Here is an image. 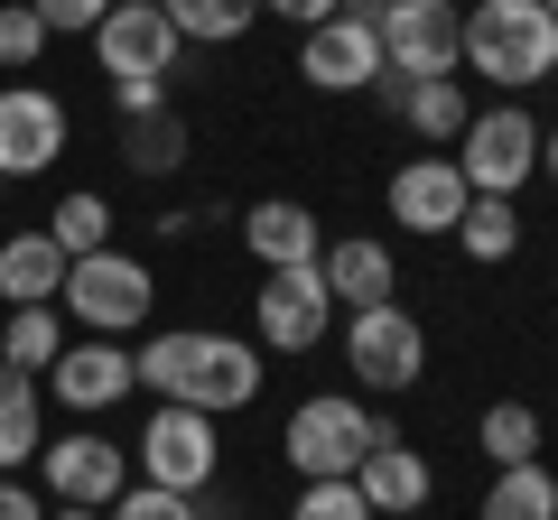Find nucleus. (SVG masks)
I'll use <instances>...</instances> for the list:
<instances>
[{
	"mask_svg": "<svg viewBox=\"0 0 558 520\" xmlns=\"http://www.w3.org/2000/svg\"><path fill=\"white\" fill-rule=\"evenodd\" d=\"M131 381H140V391H159V400H178V409L223 419V409H252V400H260V354H252L242 335L168 325V335H149V344L131 354Z\"/></svg>",
	"mask_w": 558,
	"mask_h": 520,
	"instance_id": "1",
	"label": "nucleus"
},
{
	"mask_svg": "<svg viewBox=\"0 0 558 520\" xmlns=\"http://www.w3.org/2000/svg\"><path fill=\"white\" fill-rule=\"evenodd\" d=\"M465 65H475L484 84H502V94L549 84L558 75V20L539 0H475V10H465Z\"/></svg>",
	"mask_w": 558,
	"mask_h": 520,
	"instance_id": "2",
	"label": "nucleus"
},
{
	"mask_svg": "<svg viewBox=\"0 0 558 520\" xmlns=\"http://www.w3.org/2000/svg\"><path fill=\"white\" fill-rule=\"evenodd\" d=\"M381 437V419L363 400H344V391H317V400L289 409V428H279V456L299 465V483H344L363 465V446Z\"/></svg>",
	"mask_w": 558,
	"mask_h": 520,
	"instance_id": "3",
	"label": "nucleus"
},
{
	"mask_svg": "<svg viewBox=\"0 0 558 520\" xmlns=\"http://www.w3.org/2000/svg\"><path fill=\"white\" fill-rule=\"evenodd\" d=\"M149 298H159V280H149V260L131 251H84L65 260V317L84 325V335H131L140 317H149Z\"/></svg>",
	"mask_w": 558,
	"mask_h": 520,
	"instance_id": "4",
	"label": "nucleus"
},
{
	"mask_svg": "<svg viewBox=\"0 0 558 520\" xmlns=\"http://www.w3.org/2000/svg\"><path fill=\"white\" fill-rule=\"evenodd\" d=\"M381 10H391V0H344L336 20L307 28L299 75L317 84V94H373V75H381Z\"/></svg>",
	"mask_w": 558,
	"mask_h": 520,
	"instance_id": "5",
	"label": "nucleus"
},
{
	"mask_svg": "<svg viewBox=\"0 0 558 520\" xmlns=\"http://www.w3.org/2000/svg\"><path fill=\"white\" fill-rule=\"evenodd\" d=\"M131 456H140V483H159V493H215V419L205 409H178V400H159L149 409V428L131 437Z\"/></svg>",
	"mask_w": 558,
	"mask_h": 520,
	"instance_id": "6",
	"label": "nucleus"
},
{
	"mask_svg": "<svg viewBox=\"0 0 558 520\" xmlns=\"http://www.w3.org/2000/svg\"><path fill=\"white\" fill-rule=\"evenodd\" d=\"M344 362H354L363 391H391V400H400V391L428 372V335H418V317L400 298L354 307V317H344Z\"/></svg>",
	"mask_w": 558,
	"mask_h": 520,
	"instance_id": "7",
	"label": "nucleus"
},
{
	"mask_svg": "<svg viewBox=\"0 0 558 520\" xmlns=\"http://www.w3.org/2000/svg\"><path fill=\"white\" fill-rule=\"evenodd\" d=\"M465 140V196H512L521 177H539V121L521 112V102H494V112H475L457 131Z\"/></svg>",
	"mask_w": 558,
	"mask_h": 520,
	"instance_id": "8",
	"label": "nucleus"
},
{
	"mask_svg": "<svg viewBox=\"0 0 558 520\" xmlns=\"http://www.w3.org/2000/svg\"><path fill=\"white\" fill-rule=\"evenodd\" d=\"M457 65H465L457 0H391L381 10V75H457Z\"/></svg>",
	"mask_w": 558,
	"mask_h": 520,
	"instance_id": "9",
	"label": "nucleus"
},
{
	"mask_svg": "<svg viewBox=\"0 0 558 520\" xmlns=\"http://www.w3.org/2000/svg\"><path fill=\"white\" fill-rule=\"evenodd\" d=\"M252 325L270 354H317L326 325H336V298H326V270L317 260H299V270H270L252 298Z\"/></svg>",
	"mask_w": 558,
	"mask_h": 520,
	"instance_id": "10",
	"label": "nucleus"
},
{
	"mask_svg": "<svg viewBox=\"0 0 558 520\" xmlns=\"http://www.w3.org/2000/svg\"><path fill=\"white\" fill-rule=\"evenodd\" d=\"M57 159H65V102L38 84H0V186L47 177Z\"/></svg>",
	"mask_w": 558,
	"mask_h": 520,
	"instance_id": "11",
	"label": "nucleus"
},
{
	"mask_svg": "<svg viewBox=\"0 0 558 520\" xmlns=\"http://www.w3.org/2000/svg\"><path fill=\"white\" fill-rule=\"evenodd\" d=\"M38 465H47V493L57 502H84V511H112L121 493H131V446H112V437H57V446H38Z\"/></svg>",
	"mask_w": 558,
	"mask_h": 520,
	"instance_id": "12",
	"label": "nucleus"
},
{
	"mask_svg": "<svg viewBox=\"0 0 558 520\" xmlns=\"http://www.w3.org/2000/svg\"><path fill=\"white\" fill-rule=\"evenodd\" d=\"M344 483L363 493V511H373V520H400V511H418V502L438 493V474H428V456H418V446L400 437L391 419H381V437L363 446V465H354Z\"/></svg>",
	"mask_w": 558,
	"mask_h": 520,
	"instance_id": "13",
	"label": "nucleus"
},
{
	"mask_svg": "<svg viewBox=\"0 0 558 520\" xmlns=\"http://www.w3.org/2000/svg\"><path fill=\"white\" fill-rule=\"evenodd\" d=\"M94 57H102V75H112V84H131V75L168 84V75H178V57H186V38L168 28V10H112V20L94 28Z\"/></svg>",
	"mask_w": 558,
	"mask_h": 520,
	"instance_id": "14",
	"label": "nucleus"
},
{
	"mask_svg": "<svg viewBox=\"0 0 558 520\" xmlns=\"http://www.w3.org/2000/svg\"><path fill=\"white\" fill-rule=\"evenodd\" d=\"M47 391H57L65 409H84V419H102L112 400H131L140 381H131V354H121L112 335H84V344H65V354L47 362Z\"/></svg>",
	"mask_w": 558,
	"mask_h": 520,
	"instance_id": "15",
	"label": "nucleus"
},
{
	"mask_svg": "<svg viewBox=\"0 0 558 520\" xmlns=\"http://www.w3.org/2000/svg\"><path fill=\"white\" fill-rule=\"evenodd\" d=\"M391 223H400V233H457V223H465V168L457 159L391 168Z\"/></svg>",
	"mask_w": 558,
	"mask_h": 520,
	"instance_id": "16",
	"label": "nucleus"
},
{
	"mask_svg": "<svg viewBox=\"0 0 558 520\" xmlns=\"http://www.w3.org/2000/svg\"><path fill=\"white\" fill-rule=\"evenodd\" d=\"M373 94H381V112H400L418 131V140H457L465 121V84L457 75H373Z\"/></svg>",
	"mask_w": 558,
	"mask_h": 520,
	"instance_id": "17",
	"label": "nucleus"
},
{
	"mask_svg": "<svg viewBox=\"0 0 558 520\" xmlns=\"http://www.w3.org/2000/svg\"><path fill=\"white\" fill-rule=\"evenodd\" d=\"M317 270H326V298H336V307H381V298H400L391 242H373V233L326 242V251H317Z\"/></svg>",
	"mask_w": 558,
	"mask_h": 520,
	"instance_id": "18",
	"label": "nucleus"
},
{
	"mask_svg": "<svg viewBox=\"0 0 558 520\" xmlns=\"http://www.w3.org/2000/svg\"><path fill=\"white\" fill-rule=\"evenodd\" d=\"M242 242H252L260 270H299V260H317V214L289 196H260L252 214H242Z\"/></svg>",
	"mask_w": 558,
	"mask_h": 520,
	"instance_id": "19",
	"label": "nucleus"
},
{
	"mask_svg": "<svg viewBox=\"0 0 558 520\" xmlns=\"http://www.w3.org/2000/svg\"><path fill=\"white\" fill-rule=\"evenodd\" d=\"M0 298H10V307H57L65 298V251L47 233L0 242Z\"/></svg>",
	"mask_w": 558,
	"mask_h": 520,
	"instance_id": "20",
	"label": "nucleus"
},
{
	"mask_svg": "<svg viewBox=\"0 0 558 520\" xmlns=\"http://www.w3.org/2000/svg\"><path fill=\"white\" fill-rule=\"evenodd\" d=\"M38 446H47V437H38V381L0 362V474H20Z\"/></svg>",
	"mask_w": 558,
	"mask_h": 520,
	"instance_id": "21",
	"label": "nucleus"
},
{
	"mask_svg": "<svg viewBox=\"0 0 558 520\" xmlns=\"http://www.w3.org/2000/svg\"><path fill=\"white\" fill-rule=\"evenodd\" d=\"M457 242H465V260L502 270V260L521 251V214H512V196H465V223H457Z\"/></svg>",
	"mask_w": 558,
	"mask_h": 520,
	"instance_id": "22",
	"label": "nucleus"
},
{
	"mask_svg": "<svg viewBox=\"0 0 558 520\" xmlns=\"http://www.w3.org/2000/svg\"><path fill=\"white\" fill-rule=\"evenodd\" d=\"M178 159H186V121H178V112H131V121H121V168L168 177Z\"/></svg>",
	"mask_w": 558,
	"mask_h": 520,
	"instance_id": "23",
	"label": "nucleus"
},
{
	"mask_svg": "<svg viewBox=\"0 0 558 520\" xmlns=\"http://www.w3.org/2000/svg\"><path fill=\"white\" fill-rule=\"evenodd\" d=\"M484 520H558V474L549 465H502L494 493H484Z\"/></svg>",
	"mask_w": 558,
	"mask_h": 520,
	"instance_id": "24",
	"label": "nucleus"
},
{
	"mask_svg": "<svg viewBox=\"0 0 558 520\" xmlns=\"http://www.w3.org/2000/svg\"><path fill=\"white\" fill-rule=\"evenodd\" d=\"M57 354H65V317H57V307H10V325H0V362H10V372H47Z\"/></svg>",
	"mask_w": 558,
	"mask_h": 520,
	"instance_id": "25",
	"label": "nucleus"
},
{
	"mask_svg": "<svg viewBox=\"0 0 558 520\" xmlns=\"http://www.w3.org/2000/svg\"><path fill=\"white\" fill-rule=\"evenodd\" d=\"M475 446L494 456V474H502V465H539V409L531 400H494L484 428H475Z\"/></svg>",
	"mask_w": 558,
	"mask_h": 520,
	"instance_id": "26",
	"label": "nucleus"
},
{
	"mask_svg": "<svg viewBox=\"0 0 558 520\" xmlns=\"http://www.w3.org/2000/svg\"><path fill=\"white\" fill-rule=\"evenodd\" d=\"M47 242H57L65 260H84V251H112V205L94 196V186H75V196L47 214Z\"/></svg>",
	"mask_w": 558,
	"mask_h": 520,
	"instance_id": "27",
	"label": "nucleus"
},
{
	"mask_svg": "<svg viewBox=\"0 0 558 520\" xmlns=\"http://www.w3.org/2000/svg\"><path fill=\"white\" fill-rule=\"evenodd\" d=\"M159 10H168V28L196 38V47H223V38H242V28L260 20V0H159Z\"/></svg>",
	"mask_w": 558,
	"mask_h": 520,
	"instance_id": "28",
	"label": "nucleus"
},
{
	"mask_svg": "<svg viewBox=\"0 0 558 520\" xmlns=\"http://www.w3.org/2000/svg\"><path fill=\"white\" fill-rule=\"evenodd\" d=\"M38 47H47V20L28 0H0V65L20 75V65H38Z\"/></svg>",
	"mask_w": 558,
	"mask_h": 520,
	"instance_id": "29",
	"label": "nucleus"
},
{
	"mask_svg": "<svg viewBox=\"0 0 558 520\" xmlns=\"http://www.w3.org/2000/svg\"><path fill=\"white\" fill-rule=\"evenodd\" d=\"M102 520H205V511H196V493H159V483H131V493H121Z\"/></svg>",
	"mask_w": 558,
	"mask_h": 520,
	"instance_id": "30",
	"label": "nucleus"
},
{
	"mask_svg": "<svg viewBox=\"0 0 558 520\" xmlns=\"http://www.w3.org/2000/svg\"><path fill=\"white\" fill-rule=\"evenodd\" d=\"M289 520H373V511H363V493H354V483H299Z\"/></svg>",
	"mask_w": 558,
	"mask_h": 520,
	"instance_id": "31",
	"label": "nucleus"
},
{
	"mask_svg": "<svg viewBox=\"0 0 558 520\" xmlns=\"http://www.w3.org/2000/svg\"><path fill=\"white\" fill-rule=\"evenodd\" d=\"M28 10L47 20V38H94L112 20V0H28Z\"/></svg>",
	"mask_w": 558,
	"mask_h": 520,
	"instance_id": "32",
	"label": "nucleus"
},
{
	"mask_svg": "<svg viewBox=\"0 0 558 520\" xmlns=\"http://www.w3.org/2000/svg\"><path fill=\"white\" fill-rule=\"evenodd\" d=\"M112 102H121V121H131V112H168V84L131 75V84H112Z\"/></svg>",
	"mask_w": 558,
	"mask_h": 520,
	"instance_id": "33",
	"label": "nucleus"
},
{
	"mask_svg": "<svg viewBox=\"0 0 558 520\" xmlns=\"http://www.w3.org/2000/svg\"><path fill=\"white\" fill-rule=\"evenodd\" d=\"M0 520H47V502H38V493H28V483H20V474H0Z\"/></svg>",
	"mask_w": 558,
	"mask_h": 520,
	"instance_id": "34",
	"label": "nucleus"
},
{
	"mask_svg": "<svg viewBox=\"0 0 558 520\" xmlns=\"http://www.w3.org/2000/svg\"><path fill=\"white\" fill-rule=\"evenodd\" d=\"M260 10H270V20H299V28H317V20H336L344 0H260Z\"/></svg>",
	"mask_w": 558,
	"mask_h": 520,
	"instance_id": "35",
	"label": "nucleus"
},
{
	"mask_svg": "<svg viewBox=\"0 0 558 520\" xmlns=\"http://www.w3.org/2000/svg\"><path fill=\"white\" fill-rule=\"evenodd\" d=\"M539 168H549V186H558V121L539 131Z\"/></svg>",
	"mask_w": 558,
	"mask_h": 520,
	"instance_id": "36",
	"label": "nucleus"
},
{
	"mask_svg": "<svg viewBox=\"0 0 558 520\" xmlns=\"http://www.w3.org/2000/svg\"><path fill=\"white\" fill-rule=\"evenodd\" d=\"M47 520H102V511H84V502H47Z\"/></svg>",
	"mask_w": 558,
	"mask_h": 520,
	"instance_id": "37",
	"label": "nucleus"
},
{
	"mask_svg": "<svg viewBox=\"0 0 558 520\" xmlns=\"http://www.w3.org/2000/svg\"><path fill=\"white\" fill-rule=\"evenodd\" d=\"M539 10H549V20H558V0H539Z\"/></svg>",
	"mask_w": 558,
	"mask_h": 520,
	"instance_id": "38",
	"label": "nucleus"
}]
</instances>
